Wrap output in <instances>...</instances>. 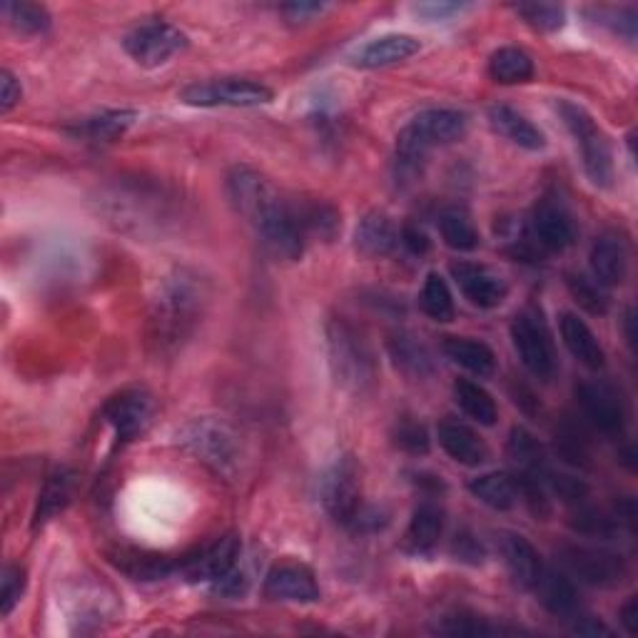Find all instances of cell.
I'll return each mask as SVG.
<instances>
[{
  "label": "cell",
  "mask_w": 638,
  "mask_h": 638,
  "mask_svg": "<svg viewBox=\"0 0 638 638\" xmlns=\"http://www.w3.org/2000/svg\"><path fill=\"white\" fill-rule=\"evenodd\" d=\"M224 187L234 212L260 234L267 250L283 260L302 257L307 238L297 222V212L267 177L250 167H234Z\"/></svg>",
  "instance_id": "6da1fadb"
},
{
  "label": "cell",
  "mask_w": 638,
  "mask_h": 638,
  "mask_svg": "<svg viewBox=\"0 0 638 638\" xmlns=\"http://www.w3.org/2000/svg\"><path fill=\"white\" fill-rule=\"evenodd\" d=\"M208 302L205 279L190 270H175L157 287L150 309V342L160 352L177 350L193 334L202 307Z\"/></svg>",
  "instance_id": "7a4b0ae2"
},
{
  "label": "cell",
  "mask_w": 638,
  "mask_h": 638,
  "mask_svg": "<svg viewBox=\"0 0 638 638\" xmlns=\"http://www.w3.org/2000/svg\"><path fill=\"white\" fill-rule=\"evenodd\" d=\"M466 133V116L459 110L435 108L425 110L402 130L397 138V173L411 180L421 173V165L431 147L449 145Z\"/></svg>",
  "instance_id": "3957f363"
},
{
  "label": "cell",
  "mask_w": 638,
  "mask_h": 638,
  "mask_svg": "<svg viewBox=\"0 0 638 638\" xmlns=\"http://www.w3.org/2000/svg\"><path fill=\"white\" fill-rule=\"evenodd\" d=\"M327 346H330V367L337 384L354 394L367 392L374 384V360L367 342L356 334L344 319L327 322Z\"/></svg>",
  "instance_id": "277c9868"
},
{
  "label": "cell",
  "mask_w": 638,
  "mask_h": 638,
  "mask_svg": "<svg viewBox=\"0 0 638 638\" xmlns=\"http://www.w3.org/2000/svg\"><path fill=\"white\" fill-rule=\"evenodd\" d=\"M559 116L569 128V133L576 140L588 180L596 187L612 185L614 180L612 147H608L606 135L596 128L594 118H591L584 108L576 106V102H569V100L559 102Z\"/></svg>",
  "instance_id": "5b68a950"
},
{
  "label": "cell",
  "mask_w": 638,
  "mask_h": 638,
  "mask_svg": "<svg viewBox=\"0 0 638 638\" xmlns=\"http://www.w3.org/2000/svg\"><path fill=\"white\" fill-rule=\"evenodd\" d=\"M512 342L516 346V352H519L524 367L531 374H537L539 380L551 377L553 370H557V354H553L549 327L543 322L539 309L529 307L514 317Z\"/></svg>",
  "instance_id": "8992f818"
},
{
  "label": "cell",
  "mask_w": 638,
  "mask_h": 638,
  "mask_svg": "<svg viewBox=\"0 0 638 638\" xmlns=\"http://www.w3.org/2000/svg\"><path fill=\"white\" fill-rule=\"evenodd\" d=\"M183 100L197 108H255L272 100V90L248 78H222L195 82L183 90Z\"/></svg>",
  "instance_id": "52a82bcc"
},
{
  "label": "cell",
  "mask_w": 638,
  "mask_h": 638,
  "mask_svg": "<svg viewBox=\"0 0 638 638\" xmlns=\"http://www.w3.org/2000/svg\"><path fill=\"white\" fill-rule=\"evenodd\" d=\"M322 504L327 514L342 527H352L362 512V479L352 457L337 459V464L322 479Z\"/></svg>",
  "instance_id": "ba28073f"
},
{
  "label": "cell",
  "mask_w": 638,
  "mask_h": 638,
  "mask_svg": "<svg viewBox=\"0 0 638 638\" xmlns=\"http://www.w3.org/2000/svg\"><path fill=\"white\" fill-rule=\"evenodd\" d=\"M561 564L581 584L614 588L626 579V561L618 553L596 547H564L561 549Z\"/></svg>",
  "instance_id": "9c48e42d"
},
{
  "label": "cell",
  "mask_w": 638,
  "mask_h": 638,
  "mask_svg": "<svg viewBox=\"0 0 638 638\" xmlns=\"http://www.w3.org/2000/svg\"><path fill=\"white\" fill-rule=\"evenodd\" d=\"M125 51L135 63L145 65V68H157L173 58L175 53H180L187 45V35L170 23L153 21L133 28L125 35Z\"/></svg>",
  "instance_id": "30bf717a"
},
{
  "label": "cell",
  "mask_w": 638,
  "mask_h": 638,
  "mask_svg": "<svg viewBox=\"0 0 638 638\" xmlns=\"http://www.w3.org/2000/svg\"><path fill=\"white\" fill-rule=\"evenodd\" d=\"M155 415V402L150 397V392L140 387H130L118 392L116 397L108 399L102 417L108 419V425L116 429L118 442H133L135 437L143 435L150 427Z\"/></svg>",
  "instance_id": "8fae6325"
},
{
  "label": "cell",
  "mask_w": 638,
  "mask_h": 638,
  "mask_svg": "<svg viewBox=\"0 0 638 638\" xmlns=\"http://www.w3.org/2000/svg\"><path fill=\"white\" fill-rule=\"evenodd\" d=\"M579 405L584 409L586 419L604 435H622L626 427V411L624 402L618 397L616 389L602 382H584L576 389Z\"/></svg>",
  "instance_id": "7c38bea8"
},
{
  "label": "cell",
  "mask_w": 638,
  "mask_h": 638,
  "mask_svg": "<svg viewBox=\"0 0 638 638\" xmlns=\"http://www.w3.org/2000/svg\"><path fill=\"white\" fill-rule=\"evenodd\" d=\"M531 230L537 245L551 252H561L574 245L576 240V222L571 218L564 205L543 197V200L534 208L531 215Z\"/></svg>",
  "instance_id": "4fadbf2b"
},
{
  "label": "cell",
  "mask_w": 638,
  "mask_h": 638,
  "mask_svg": "<svg viewBox=\"0 0 638 638\" xmlns=\"http://www.w3.org/2000/svg\"><path fill=\"white\" fill-rule=\"evenodd\" d=\"M265 594L275 598V602H319V586L315 574L305 564H297V561H283V564L270 569L265 579Z\"/></svg>",
  "instance_id": "5bb4252c"
},
{
  "label": "cell",
  "mask_w": 638,
  "mask_h": 638,
  "mask_svg": "<svg viewBox=\"0 0 638 638\" xmlns=\"http://www.w3.org/2000/svg\"><path fill=\"white\" fill-rule=\"evenodd\" d=\"M452 277L462 295L479 309H494L504 302L506 283L490 267L474 265V262H454Z\"/></svg>",
  "instance_id": "9a60e30c"
},
{
  "label": "cell",
  "mask_w": 638,
  "mask_h": 638,
  "mask_svg": "<svg viewBox=\"0 0 638 638\" xmlns=\"http://www.w3.org/2000/svg\"><path fill=\"white\" fill-rule=\"evenodd\" d=\"M185 444L210 464L215 472H230L234 464V442L222 425H212V421H193L185 429Z\"/></svg>",
  "instance_id": "2e32d148"
},
{
  "label": "cell",
  "mask_w": 638,
  "mask_h": 638,
  "mask_svg": "<svg viewBox=\"0 0 638 638\" xmlns=\"http://www.w3.org/2000/svg\"><path fill=\"white\" fill-rule=\"evenodd\" d=\"M591 275L598 285L616 287L626 279L628 272V245L622 234L606 232L596 240V245L591 248L588 255Z\"/></svg>",
  "instance_id": "e0dca14e"
},
{
  "label": "cell",
  "mask_w": 638,
  "mask_h": 638,
  "mask_svg": "<svg viewBox=\"0 0 638 638\" xmlns=\"http://www.w3.org/2000/svg\"><path fill=\"white\" fill-rule=\"evenodd\" d=\"M499 551L514 584L521 588H534L541 576L543 564L539 551L531 547L529 539H524L521 534L504 531L499 534Z\"/></svg>",
  "instance_id": "ac0fdd59"
},
{
  "label": "cell",
  "mask_w": 638,
  "mask_h": 638,
  "mask_svg": "<svg viewBox=\"0 0 638 638\" xmlns=\"http://www.w3.org/2000/svg\"><path fill=\"white\" fill-rule=\"evenodd\" d=\"M238 553L240 541L234 537H224L210 543L208 549H202L197 557L187 559L183 564V571L190 581H212V584H218L222 576H228L234 569Z\"/></svg>",
  "instance_id": "d6986e66"
},
{
  "label": "cell",
  "mask_w": 638,
  "mask_h": 638,
  "mask_svg": "<svg viewBox=\"0 0 638 638\" xmlns=\"http://www.w3.org/2000/svg\"><path fill=\"white\" fill-rule=\"evenodd\" d=\"M439 444L454 462L464 466H479L490 459V447H486L484 439L462 421H442L439 425Z\"/></svg>",
  "instance_id": "ffe728a7"
},
{
  "label": "cell",
  "mask_w": 638,
  "mask_h": 638,
  "mask_svg": "<svg viewBox=\"0 0 638 638\" xmlns=\"http://www.w3.org/2000/svg\"><path fill=\"white\" fill-rule=\"evenodd\" d=\"M415 53H419L417 37L392 33L364 45V48L356 53L354 63L360 65V68H387V65L411 58Z\"/></svg>",
  "instance_id": "44dd1931"
},
{
  "label": "cell",
  "mask_w": 638,
  "mask_h": 638,
  "mask_svg": "<svg viewBox=\"0 0 638 638\" xmlns=\"http://www.w3.org/2000/svg\"><path fill=\"white\" fill-rule=\"evenodd\" d=\"M541 606L553 616H574L579 608V591L566 574L557 569H543L537 584H534Z\"/></svg>",
  "instance_id": "7402d4cb"
},
{
  "label": "cell",
  "mask_w": 638,
  "mask_h": 638,
  "mask_svg": "<svg viewBox=\"0 0 638 638\" xmlns=\"http://www.w3.org/2000/svg\"><path fill=\"white\" fill-rule=\"evenodd\" d=\"M444 531V512L439 509L435 502L419 504L415 514H411L405 547L411 553H431L437 549L439 539Z\"/></svg>",
  "instance_id": "603a6c76"
},
{
  "label": "cell",
  "mask_w": 638,
  "mask_h": 638,
  "mask_svg": "<svg viewBox=\"0 0 638 638\" xmlns=\"http://www.w3.org/2000/svg\"><path fill=\"white\" fill-rule=\"evenodd\" d=\"M506 454L516 469L519 479H543L547 476V459H543V449L539 439L531 435L529 429L514 427L509 435V444H506Z\"/></svg>",
  "instance_id": "cb8c5ba5"
},
{
  "label": "cell",
  "mask_w": 638,
  "mask_h": 638,
  "mask_svg": "<svg viewBox=\"0 0 638 638\" xmlns=\"http://www.w3.org/2000/svg\"><path fill=\"white\" fill-rule=\"evenodd\" d=\"M399 234L394 230V222L384 212H370L364 215L362 222L356 224L354 245L362 255L367 257H384L389 255L397 245Z\"/></svg>",
  "instance_id": "d4e9b609"
},
{
  "label": "cell",
  "mask_w": 638,
  "mask_h": 638,
  "mask_svg": "<svg viewBox=\"0 0 638 638\" xmlns=\"http://www.w3.org/2000/svg\"><path fill=\"white\" fill-rule=\"evenodd\" d=\"M561 337H564L566 350L576 356V360L588 370H602L604 367V350L594 332L588 330L586 322H581L576 315H561Z\"/></svg>",
  "instance_id": "484cf974"
},
{
  "label": "cell",
  "mask_w": 638,
  "mask_h": 638,
  "mask_svg": "<svg viewBox=\"0 0 638 638\" xmlns=\"http://www.w3.org/2000/svg\"><path fill=\"white\" fill-rule=\"evenodd\" d=\"M387 350H389L394 367L405 372L407 377L425 380L431 372H435V360H431L429 350L417 340V337L405 334V332L392 334L387 342Z\"/></svg>",
  "instance_id": "4316f807"
},
{
  "label": "cell",
  "mask_w": 638,
  "mask_h": 638,
  "mask_svg": "<svg viewBox=\"0 0 638 638\" xmlns=\"http://www.w3.org/2000/svg\"><path fill=\"white\" fill-rule=\"evenodd\" d=\"M490 123L502 138L509 140V143L519 145L524 150H541L543 147V135L541 130L521 116L506 106H496L490 110Z\"/></svg>",
  "instance_id": "83f0119b"
},
{
  "label": "cell",
  "mask_w": 638,
  "mask_h": 638,
  "mask_svg": "<svg viewBox=\"0 0 638 638\" xmlns=\"http://www.w3.org/2000/svg\"><path fill=\"white\" fill-rule=\"evenodd\" d=\"M444 354L459 367L469 370L476 377H490L496 370V356L484 342L469 340V337H447Z\"/></svg>",
  "instance_id": "f1b7e54d"
},
{
  "label": "cell",
  "mask_w": 638,
  "mask_h": 638,
  "mask_svg": "<svg viewBox=\"0 0 638 638\" xmlns=\"http://www.w3.org/2000/svg\"><path fill=\"white\" fill-rule=\"evenodd\" d=\"M469 492H472L479 502L492 506L496 512H509L512 506L519 502V486L516 479L509 474H482L469 482Z\"/></svg>",
  "instance_id": "f546056e"
},
{
  "label": "cell",
  "mask_w": 638,
  "mask_h": 638,
  "mask_svg": "<svg viewBox=\"0 0 638 638\" xmlns=\"http://www.w3.org/2000/svg\"><path fill=\"white\" fill-rule=\"evenodd\" d=\"M133 120H135V112L110 110V112H100V116L86 118L82 123L70 128V133L75 138L88 140V143H112V140H118L130 125H133Z\"/></svg>",
  "instance_id": "4dcf8cb0"
},
{
  "label": "cell",
  "mask_w": 638,
  "mask_h": 638,
  "mask_svg": "<svg viewBox=\"0 0 638 638\" xmlns=\"http://www.w3.org/2000/svg\"><path fill=\"white\" fill-rule=\"evenodd\" d=\"M490 75L499 86H519L534 78V61L521 48H499L490 61Z\"/></svg>",
  "instance_id": "1f68e13d"
},
{
  "label": "cell",
  "mask_w": 638,
  "mask_h": 638,
  "mask_svg": "<svg viewBox=\"0 0 638 638\" xmlns=\"http://www.w3.org/2000/svg\"><path fill=\"white\" fill-rule=\"evenodd\" d=\"M70 496H73V474L63 466L55 469L41 492V502H37L33 527H43L45 521H51L55 514L63 512L65 506H68Z\"/></svg>",
  "instance_id": "d6a6232c"
},
{
  "label": "cell",
  "mask_w": 638,
  "mask_h": 638,
  "mask_svg": "<svg viewBox=\"0 0 638 638\" xmlns=\"http://www.w3.org/2000/svg\"><path fill=\"white\" fill-rule=\"evenodd\" d=\"M454 399L457 405L462 407L469 417L479 425L492 427L496 417H499V409H496V402L492 399V394L486 392L482 384L469 382V380H457L454 384Z\"/></svg>",
  "instance_id": "836d02e7"
},
{
  "label": "cell",
  "mask_w": 638,
  "mask_h": 638,
  "mask_svg": "<svg viewBox=\"0 0 638 638\" xmlns=\"http://www.w3.org/2000/svg\"><path fill=\"white\" fill-rule=\"evenodd\" d=\"M439 230H442L447 245L457 252H472L479 248V232L469 212L462 208L444 210L439 218Z\"/></svg>",
  "instance_id": "e575fe53"
},
{
  "label": "cell",
  "mask_w": 638,
  "mask_h": 638,
  "mask_svg": "<svg viewBox=\"0 0 638 638\" xmlns=\"http://www.w3.org/2000/svg\"><path fill=\"white\" fill-rule=\"evenodd\" d=\"M295 212H297V222H299V228H302L305 238L307 234H317V238H322V240H332L342 228L340 212L327 202L299 205V208H295Z\"/></svg>",
  "instance_id": "d590c367"
},
{
  "label": "cell",
  "mask_w": 638,
  "mask_h": 638,
  "mask_svg": "<svg viewBox=\"0 0 638 638\" xmlns=\"http://www.w3.org/2000/svg\"><path fill=\"white\" fill-rule=\"evenodd\" d=\"M0 11H3L6 21L11 23L18 33L21 35H37L43 31H48L51 25V15L45 11L43 6H35V3H13V0H6L3 6H0Z\"/></svg>",
  "instance_id": "8d00e7d4"
},
{
  "label": "cell",
  "mask_w": 638,
  "mask_h": 638,
  "mask_svg": "<svg viewBox=\"0 0 638 638\" xmlns=\"http://www.w3.org/2000/svg\"><path fill=\"white\" fill-rule=\"evenodd\" d=\"M569 527L584 534V537H598V539H608L614 537L618 524L614 516H608L602 509H594V506L588 504H574V512H571V519H569Z\"/></svg>",
  "instance_id": "74e56055"
},
{
  "label": "cell",
  "mask_w": 638,
  "mask_h": 638,
  "mask_svg": "<svg viewBox=\"0 0 638 638\" xmlns=\"http://www.w3.org/2000/svg\"><path fill=\"white\" fill-rule=\"evenodd\" d=\"M419 305L421 309H425V315L437 319V322H449V319L454 317L452 293H449L444 279L435 275V272L427 277L425 289H421V295H419Z\"/></svg>",
  "instance_id": "f35d334b"
},
{
  "label": "cell",
  "mask_w": 638,
  "mask_h": 638,
  "mask_svg": "<svg viewBox=\"0 0 638 638\" xmlns=\"http://www.w3.org/2000/svg\"><path fill=\"white\" fill-rule=\"evenodd\" d=\"M566 287L571 297L591 315H606L608 312V293L604 285H598L594 277L586 275H569Z\"/></svg>",
  "instance_id": "ab89813d"
},
{
  "label": "cell",
  "mask_w": 638,
  "mask_h": 638,
  "mask_svg": "<svg viewBox=\"0 0 638 638\" xmlns=\"http://www.w3.org/2000/svg\"><path fill=\"white\" fill-rule=\"evenodd\" d=\"M557 452L561 459L574 466L586 469L591 466V447L584 431H581L576 425H564L559 429L557 435Z\"/></svg>",
  "instance_id": "60d3db41"
},
{
  "label": "cell",
  "mask_w": 638,
  "mask_h": 638,
  "mask_svg": "<svg viewBox=\"0 0 638 638\" xmlns=\"http://www.w3.org/2000/svg\"><path fill=\"white\" fill-rule=\"evenodd\" d=\"M514 11L519 13L531 28H537V31H547V33L559 31L566 18L564 8L553 6V3H519V6H514Z\"/></svg>",
  "instance_id": "b9f144b4"
},
{
  "label": "cell",
  "mask_w": 638,
  "mask_h": 638,
  "mask_svg": "<svg viewBox=\"0 0 638 638\" xmlns=\"http://www.w3.org/2000/svg\"><path fill=\"white\" fill-rule=\"evenodd\" d=\"M394 444L407 454H427L429 452V435L427 427L415 419H402L392 431Z\"/></svg>",
  "instance_id": "7bdbcfd3"
},
{
  "label": "cell",
  "mask_w": 638,
  "mask_h": 638,
  "mask_svg": "<svg viewBox=\"0 0 638 638\" xmlns=\"http://www.w3.org/2000/svg\"><path fill=\"white\" fill-rule=\"evenodd\" d=\"M439 631L449 636H496V634H504V628L486 624L484 618H479V616L457 614V616L444 618V624L439 626Z\"/></svg>",
  "instance_id": "ee69618b"
},
{
  "label": "cell",
  "mask_w": 638,
  "mask_h": 638,
  "mask_svg": "<svg viewBox=\"0 0 638 638\" xmlns=\"http://www.w3.org/2000/svg\"><path fill=\"white\" fill-rule=\"evenodd\" d=\"M638 15L634 8H596V23L608 25L614 33L626 35L628 41L636 37Z\"/></svg>",
  "instance_id": "f6af8a7d"
},
{
  "label": "cell",
  "mask_w": 638,
  "mask_h": 638,
  "mask_svg": "<svg viewBox=\"0 0 638 638\" xmlns=\"http://www.w3.org/2000/svg\"><path fill=\"white\" fill-rule=\"evenodd\" d=\"M23 591H25V571L18 566H6L3 588H0V614L11 616L15 604L21 602Z\"/></svg>",
  "instance_id": "bcb514c9"
},
{
  "label": "cell",
  "mask_w": 638,
  "mask_h": 638,
  "mask_svg": "<svg viewBox=\"0 0 638 638\" xmlns=\"http://www.w3.org/2000/svg\"><path fill=\"white\" fill-rule=\"evenodd\" d=\"M452 551L459 561H466V564H482L484 561V547L474 539L472 534H457V539L452 543Z\"/></svg>",
  "instance_id": "7dc6e473"
},
{
  "label": "cell",
  "mask_w": 638,
  "mask_h": 638,
  "mask_svg": "<svg viewBox=\"0 0 638 638\" xmlns=\"http://www.w3.org/2000/svg\"><path fill=\"white\" fill-rule=\"evenodd\" d=\"M23 98V90H21V82L15 80V75L11 70H3L0 73V110L8 112L13 110L18 102Z\"/></svg>",
  "instance_id": "c3c4849f"
},
{
  "label": "cell",
  "mask_w": 638,
  "mask_h": 638,
  "mask_svg": "<svg viewBox=\"0 0 638 638\" xmlns=\"http://www.w3.org/2000/svg\"><path fill=\"white\" fill-rule=\"evenodd\" d=\"M402 242H405V248L411 252V255H425L431 245L427 232L417 228V224H407V228L402 230Z\"/></svg>",
  "instance_id": "681fc988"
},
{
  "label": "cell",
  "mask_w": 638,
  "mask_h": 638,
  "mask_svg": "<svg viewBox=\"0 0 638 638\" xmlns=\"http://www.w3.org/2000/svg\"><path fill=\"white\" fill-rule=\"evenodd\" d=\"M415 11L421 13V15H427L429 21H444V18H449L452 13L462 11V6H457V3H429V6H417Z\"/></svg>",
  "instance_id": "f907efd6"
},
{
  "label": "cell",
  "mask_w": 638,
  "mask_h": 638,
  "mask_svg": "<svg viewBox=\"0 0 638 638\" xmlns=\"http://www.w3.org/2000/svg\"><path fill=\"white\" fill-rule=\"evenodd\" d=\"M618 616H622V624L628 631V636H636L638 634V602H636V596H628V602L622 606Z\"/></svg>",
  "instance_id": "816d5d0a"
},
{
  "label": "cell",
  "mask_w": 638,
  "mask_h": 638,
  "mask_svg": "<svg viewBox=\"0 0 638 638\" xmlns=\"http://www.w3.org/2000/svg\"><path fill=\"white\" fill-rule=\"evenodd\" d=\"M283 11L287 13L289 21L299 23V21H305V18L322 11V6H317V3H293V6H285Z\"/></svg>",
  "instance_id": "f5cc1de1"
},
{
  "label": "cell",
  "mask_w": 638,
  "mask_h": 638,
  "mask_svg": "<svg viewBox=\"0 0 638 638\" xmlns=\"http://www.w3.org/2000/svg\"><path fill=\"white\" fill-rule=\"evenodd\" d=\"M574 631L581 636H612V631L604 624H596L594 618H584V622L576 624Z\"/></svg>",
  "instance_id": "db71d44e"
},
{
  "label": "cell",
  "mask_w": 638,
  "mask_h": 638,
  "mask_svg": "<svg viewBox=\"0 0 638 638\" xmlns=\"http://www.w3.org/2000/svg\"><path fill=\"white\" fill-rule=\"evenodd\" d=\"M634 322H636V319H634V309H631V307H628V309H626V317H624V327H626V342H628V344H631V346L636 344V334H634Z\"/></svg>",
  "instance_id": "11a10c76"
}]
</instances>
